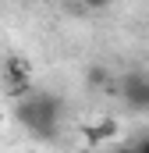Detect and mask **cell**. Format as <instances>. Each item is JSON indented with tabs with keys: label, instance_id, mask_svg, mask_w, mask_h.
Returning a JSON list of instances; mask_svg holds the SVG:
<instances>
[{
	"label": "cell",
	"instance_id": "1",
	"mask_svg": "<svg viewBox=\"0 0 149 153\" xmlns=\"http://www.w3.org/2000/svg\"><path fill=\"white\" fill-rule=\"evenodd\" d=\"M14 117L39 139H57L60 135V121H64V100L57 93H29L18 100Z\"/></svg>",
	"mask_w": 149,
	"mask_h": 153
},
{
	"label": "cell",
	"instance_id": "2",
	"mask_svg": "<svg viewBox=\"0 0 149 153\" xmlns=\"http://www.w3.org/2000/svg\"><path fill=\"white\" fill-rule=\"evenodd\" d=\"M4 85H7V96H14V100L32 93V71H29V64L21 57H7L4 61Z\"/></svg>",
	"mask_w": 149,
	"mask_h": 153
},
{
	"label": "cell",
	"instance_id": "3",
	"mask_svg": "<svg viewBox=\"0 0 149 153\" xmlns=\"http://www.w3.org/2000/svg\"><path fill=\"white\" fill-rule=\"evenodd\" d=\"M121 93H124V100H128L135 111H149V78H142V75H128Z\"/></svg>",
	"mask_w": 149,
	"mask_h": 153
},
{
	"label": "cell",
	"instance_id": "4",
	"mask_svg": "<svg viewBox=\"0 0 149 153\" xmlns=\"http://www.w3.org/2000/svg\"><path fill=\"white\" fill-rule=\"evenodd\" d=\"M114 135H117V121H114V117H103V121H96V125L85 128V143H92V146L110 143Z\"/></svg>",
	"mask_w": 149,
	"mask_h": 153
},
{
	"label": "cell",
	"instance_id": "5",
	"mask_svg": "<svg viewBox=\"0 0 149 153\" xmlns=\"http://www.w3.org/2000/svg\"><path fill=\"white\" fill-rule=\"evenodd\" d=\"M107 82H110V71H107V68H100V64L89 68V85H92V89H103Z\"/></svg>",
	"mask_w": 149,
	"mask_h": 153
},
{
	"label": "cell",
	"instance_id": "6",
	"mask_svg": "<svg viewBox=\"0 0 149 153\" xmlns=\"http://www.w3.org/2000/svg\"><path fill=\"white\" fill-rule=\"evenodd\" d=\"M78 4H85V7H89V11H100V7H107V4H110V0H78Z\"/></svg>",
	"mask_w": 149,
	"mask_h": 153
},
{
	"label": "cell",
	"instance_id": "7",
	"mask_svg": "<svg viewBox=\"0 0 149 153\" xmlns=\"http://www.w3.org/2000/svg\"><path fill=\"white\" fill-rule=\"evenodd\" d=\"M135 153H149V135H146V139H139V143H135Z\"/></svg>",
	"mask_w": 149,
	"mask_h": 153
},
{
	"label": "cell",
	"instance_id": "8",
	"mask_svg": "<svg viewBox=\"0 0 149 153\" xmlns=\"http://www.w3.org/2000/svg\"><path fill=\"white\" fill-rule=\"evenodd\" d=\"M110 153H135V146H117V150H110Z\"/></svg>",
	"mask_w": 149,
	"mask_h": 153
}]
</instances>
